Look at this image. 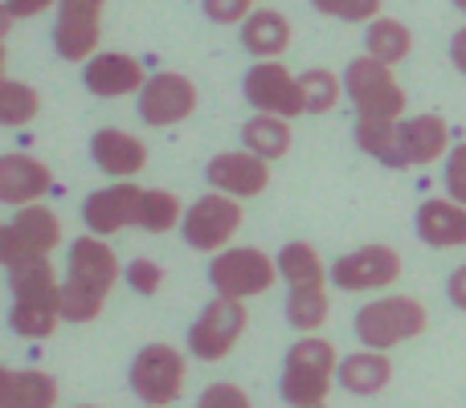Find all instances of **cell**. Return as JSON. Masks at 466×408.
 Listing matches in <instances>:
<instances>
[{
    "label": "cell",
    "mask_w": 466,
    "mask_h": 408,
    "mask_svg": "<svg viewBox=\"0 0 466 408\" xmlns=\"http://www.w3.org/2000/svg\"><path fill=\"white\" fill-rule=\"evenodd\" d=\"M123 265L106 237L82 233L66 249V278H62V319L66 323H95L119 282Z\"/></svg>",
    "instance_id": "6da1fadb"
},
{
    "label": "cell",
    "mask_w": 466,
    "mask_h": 408,
    "mask_svg": "<svg viewBox=\"0 0 466 408\" xmlns=\"http://www.w3.org/2000/svg\"><path fill=\"white\" fill-rule=\"evenodd\" d=\"M8 278V327L21 339H49L62 327V282H57L54 265L49 262H29V265H13L5 270Z\"/></svg>",
    "instance_id": "7a4b0ae2"
},
{
    "label": "cell",
    "mask_w": 466,
    "mask_h": 408,
    "mask_svg": "<svg viewBox=\"0 0 466 408\" xmlns=\"http://www.w3.org/2000/svg\"><path fill=\"white\" fill-rule=\"evenodd\" d=\"M339 360L344 355L331 347V339H323V335L295 339L287 352V363H282V380H279L282 401L290 408L328 404V393L339 376Z\"/></svg>",
    "instance_id": "3957f363"
},
{
    "label": "cell",
    "mask_w": 466,
    "mask_h": 408,
    "mask_svg": "<svg viewBox=\"0 0 466 408\" xmlns=\"http://www.w3.org/2000/svg\"><path fill=\"white\" fill-rule=\"evenodd\" d=\"M344 95L352 103L356 119L369 123H397L405 119V86L397 82L393 65L377 62V57L360 54L344 65Z\"/></svg>",
    "instance_id": "277c9868"
},
{
    "label": "cell",
    "mask_w": 466,
    "mask_h": 408,
    "mask_svg": "<svg viewBox=\"0 0 466 408\" xmlns=\"http://www.w3.org/2000/svg\"><path fill=\"white\" fill-rule=\"evenodd\" d=\"M430 311L421 298L410 294H385V298H372L356 311V339L360 347H377V352H393V347L410 343L426 331Z\"/></svg>",
    "instance_id": "5b68a950"
},
{
    "label": "cell",
    "mask_w": 466,
    "mask_h": 408,
    "mask_svg": "<svg viewBox=\"0 0 466 408\" xmlns=\"http://www.w3.org/2000/svg\"><path fill=\"white\" fill-rule=\"evenodd\" d=\"M62 245V221L49 204H25L8 216V224L0 229V262L5 270L29 262H49V254Z\"/></svg>",
    "instance_id": "8992f818"
},
{
    "label": "cell",
    "mask_w": 466,
    "mask_h": 408,
    "mask_svg": "<svg viewBox=\"0 0 466 408\" xmlns=\"http://www.w3.org/2000/svg\"><path fill=\"white\" fill-rule=\"evenodd\" d=\"M131 396H139L144 404H177L185 396V384H188V360L185 352H177L172 343H147L136 352L131 360Z\"/></svg>",
    "instance_id": "52a82bcc"
},
{
    "label": "cell",
    "mask_w": 466,
    "mask_h": 408,
    "mask_svg": "<svg viewBox=\"0 0 466 408\" xmlns=\"http://www.w3.org/2000/svg\"><path fill=\"white\" fill-rule=\"evenodd\" d=\"M279 282V257L262 254L254 245H229L213 254L209 262V286L226 298H258Z\"/></svg>",
    "instance_id": "ba28073f"
},
{
    "label": "cell",
    "mask_w": 466,
    "mask_h": 408,
    "mask_svg": "<svg viewBox=\"0 0 466 408\" xmlns=\"http://www.w3.org/2000/svg\"><path fill=\"white\" fill-rule=\"evenodd\" d=\"M249 327V311L241 298L218 294L213 303H205V311L188 327V355L201 363H221L233 347L241 343Z\"/></svg>",
    "instance_id": "9c48e42d"
},
{
    "label": "cell",
    "mask_w": 466,
    "mask_h": 408,
    "mask_svg": "<svg viewBox=\"0 0 466 408\" xmlns=\"http://www.w3.org/2000/svg\"><path fill=\"white\" fill-rule=\"evenodd\" d=\"M241 201L238 196H226V193H205L197 196L193 204L185 208V221H180V237H185L188 249L197 254H221L229 249V241L241 233Z\"/></svg>",
    "instance_id": "30bf717a"
},
{
    "label": "cell",
    "mask_w": 466,
    "mask_h": 408,
    "mask_svg": "<svg viewBox=\"0 0 466 408\" xmlns=\"http://www.w3.org/2000/svg\"><path fill=\"white\" fill-rule=\"evenodd\" d=\"M197 82L180 70H160L147 78V86L136 95V106H139V119L147 127H180L197 114Z\"/></svg>",
    "instance_id": "8fae6325"
},
{
    "label": "cell",
    "mask_w": 466,
    "mask_h": 408,
    "mask_svg": "<svg viewBox=\"0 0 466 408\" xmlns=\"http://www.w3.org/2000/svg\"><path fill=\"white\" fill-rule=\"evenodd\" d=\"M405 257L397 254L393 245H360L348 249L331 262L328 282L336 290H348V294H360V290H385L401 278Z\"/></svg>",
    "instance_id": "7c38bea8"
},
{
    "label": "cell",
    "mask_w": 466,
    "mask_h": 408,
    "mask_svg": "<svg viewBox=\"0 0 466 408\" xmlns=\"http://www.w3.org/2000/svg\"><path fill=\"white\" fill-rule=\"evenodd\" d=\"M57 21H54V49L57 57L74 65H86L98 54V37H103V13L106 0H57Z\"/></svg>",
    "instance_id": "4fadbf2b"
},
{
    "label": "cell",
    "mask_w": 466,
    "mask_h": 408,
    "mask_svg": "<svg viewBox=\"0 0 466 408\" xmlns=\"http://www.w3.org/2000/svg\"><path fill=\"white\" fill-rule=\"evenodd\" d=\"M241 95L258 114H282V119H299L307 114L303 86L282 62H258L241 78Z\"/></svg>",
    "instance_id": "5bb4252c"
},
{
    "label": "cell",
    "mask_w": 466,
    "mask_h": 408,
    "mask_svg": "<svg viewBox=\"0 0 466 408\" xmlns=\"http://www.w3.org/2000/svg\"><path fill=\"white\" fill-rule=\"evenodd\" d=\"M139 196H144V188L136 180H111L106 188H98V193H90L82 201V224L95 237H115V233L136 224Z\"/></svg>",
    "instance_id": "9a60e30c"
},
{
    "label": "cell",
    "mask_w": 466,
    "mask_h": 408,
    "mask_svg": "<svg viewBox=\"0 0 466 408\" xmlns=\"http://www.w3.org/2000/svg\"><path fill=\"white\" fill-rule=\"evenodd\" d=\"M152 74L144 70V62L131 54H119V49H98L86 65H82V86L95 98H127L139 95L147 86Z\"/></svg>",
    "instance_id": "2e32d148"
},
{
    "label": "cell",
    "mask_w": 466,
    "mask_h": 408,
    "mask_svg": "<svg viewBox=\"0 0 466 408\" xmlns=\"http://www.w3.org/2000/svg\"><path fill=\"white\" fill-rule=\"evenodd\" d=\"M205 180H209L213 193L238 196V201H249V196H262L270 188V160L254 152H221L205 164Z\"/></svg>",
    "instance_id": "e0dca14e"
},
{
    "label": "cell",
    "mask_w": 466,
    "mask_h": 408,
    "mask_svg": "<svg viewBox=\"0 0 466 408\" xmlns=\"http://www.w3.org/2000/svg\"><path fill=\"white\" fill-rule=\"evenodd\" d=\"M90 160L111 180H136L147 168V144L139 135H131V131L98 127L90 135Z\"/></svg>",
    "instance_id": "ac0fdd59"
},
{
    "label": "cell",
    "mask_w": 466,
    "mask_h": 408,
    "mask_svg": "<svg viewBox=\"0 0 466 408\" xmlns=\"http://www.w3.org/2000/svg\"><path fill=\"white\" fill-rule=\"evenodd\" d=\"M49 188H54V172H49L46 160L25 155V152L0 155V201L5 204H13V208L37 204Z\"/></svg>",
    "instance_id": "d6986e66"
},
{
    "label": "cell",
    "mask_w": 466,
    "mask_h": 408,
    "mask_svg": "<svg viewBox=\"0 0 466 408\" xmlns=\"http://www.w3.org/2000/svg\"><path fill=\"white\" fill-rule=\"evenodd\" d=\"M413 233L430 249H462L466 245V204L451 201V196H430V201L418 204Z\"/></svg>",
    "instance_id": "ffe728a7"
},
{
    "label": "cell",
    "mask_w": 466,
    "mask_h": 408,
    "mask_svg": "<svg viewBox=\"0 0 466 408\" xmlns=\"http://www.w3.org/2000/svg\"><path fill=\"white\" fill-rule=\"evenodd\" d=\"M238 29H241V49H246L249 57H258V62H279L290 49V41H295L290 21L279 8H266V5H258Z\"/></svg>",
    "instance_id": "44dd1931"
},
{
    "label": "cell",
    "mask_w": 466,
    "mask_h": 408,
    "mask_svg": "<svg viewBox=\"0 0 466 408\" xmlns=\"http://www.w3.org/2000/svg\"><path fill=\"white\" fill-rule=\"evenodd\" d=\"M401 127V147H405V164L421 168V164H438L451 155V123L442 114H410L397 123Z\"/></svg>",
    "instance_id": "7402d4cb"
},
{
    "label": "cell",
    "mask_w": 466,
    "mask_h": 408,
    "mask_svg": "<svg viewBox=\"0 0 466 408\" xmlns=\"http://www.w3.org/2000/svg\"><path fill=\"white\" fill-rule=\"evenodd\" d=\"M336 384L352 396H377L393 384V360H389V352H377V347H356L352 355L339 360Z\"/></svg>",
    "instance_id": "603a6c76"
},
{
    "label": "cell",
    "mask_w": 466,
    "mask_h": 408,
    "mask_svg": "<svg viewBox=\"0 0 466 408\" xmlns=\"http://www.w3.org/2000/svg\"><path fill=\"white\" fill-rule=\"evenodd\" d=\"M0 408H57V380L41 368H0Z\"/></svg>",
    "instance_id": "cb8c5ba5"
},
{
    "label": "cell",
    "mask_w": 466,
    "mask_h": 408,
    "mask_svg": "<svg viewBox=\"0 0 466 408\" xmlns=\"http://www.w3.org/2000/svg\"><path fill=\"white\" fill-rule=\"evenodd\" d=\"M290 144H295V127H290V119H282V114H249L246 123H241V147L254 155H262V160H282V155L290 152Z\"/></svg>",
    "instance_id": "d4e9b609"
},
{
    "label": "cell",
    "mask_w": 466,
    "mask_h": 408,
    "mask_svg": "<svg viewBox=\"0 0 466 408\" xmlns=\"http://www.w3.org/2000/svg\"><path fill=\"white\" fill-rule=\"evenodd\" d=\"M364 54L385 65H401L413 54V29L405 21H397V16H377L364 29Z\"/></svg>",
    "instance_id": "484cf974"
},
{
    "label": "cell",
    "mask_w": 466,
    "mask_h": 408,
    "mask_svg": "<svg viewBox=\"0 0 466 408\" xmlns=\"http://www.w3.org/2000/svg\"><path fill=\"white\" fill-rule=\"evenodd\" d=\"M274 257H279V278L287 282V290L290 286H323L331 274L311 241H287Z\"/></svg>",
    "instance_id": "4316f807"
},
{
    "label": "cell",
    "mask_w": 466,
    "mask_h": 408,
    "mask_svg": "<svg viewBox=\"0 0 466 408\" xmlns=\"http://www.w3.org/2000/svg\"><path fill=\"white\" fill-rule=\"evenodd\" d=\"M282 314H287V323L295 331H303V335H319V327L331 314L328 282H323V286H290L287 303H282Z\"/></svg>",
    "instance_id": "83f0119b"
},
{
    "label": "cell",
    "mask_w": 466,
    "mask_h": 408,
    "mask_svg": "<svg viewBox=\"0 0 466 408\" xmlns=\"http://www.w3.org/2000/svg\"><path fill=\"white\" fill-rule=\"evenodd\" d=\"M401 123V119H397ZM397 123H369V119H356V147L364 155H372L377 164L385 168H410L405 164V147H401V127Z\"/></svg>",
    "instance_id": "f1b7e54d"
},
{
    "label": "cell",
    "mask_w": 466,
    "mask_h": 408,
    "mask_svg": "<svg viewBox=\"0 0 466 408\" xmlns=\"http://www.w3.org/2000/svg\"><path fill=\"white\" fill-rule=\"evenodd\" d=\"M185 221V204L172 188H144L139 196V213H136V229L144 233H172Z\"/></svg>",
    "instance_id": "f546056e"
},
{
    "label": "cell",
    "mask_w": 466,
    "mask_h": 408,
    "mask_svg": "<svg viewBox=\"0 0 466 408\" xmlns=\"http://www.w3.org/2000/svg\"><path fill=\"white\" fill-rule=\"evenodd\" d=\"M37 114H41V95L29 86V82H21V78L0 82V123H5L8 131L33 123Z\"/></svg>",
    "instance_id": "4dcf8cb0"
},
{
    "label": "cell",
    "mask_w": 466,
    "mask_h": 408,
    "mask_svg": "<svg viewBox=\"0 0 466 408\" xmlns=\"http://www.w3.org/2000/svg\"><path fill=\"white\" fill-rule=\"evenodd\" d=\"M299 86H303V103H307V114H328L339 106L344 95V74H331V70H303L299 74Z\"/></svg>",
    "instance_id": "1f68e13d"
},
{
    "label": "cell",
    "mask_w": 466,
    "mask_h": 408,
    "mask_svg": "<svg viewBox=\"0 0 466 408\" xmlns=\"http://www.w3.org/2000/svg\"><path fill=\"white\" fill-rule=\"evenodd\" d=\"M311 8L319 16H331V21H348V25H369L380 16L385 0H311Z\"/></svg>",
    "instance_id": "d6a6232c"
},
{
    "label": "cell",
    "mask_w": 466,
    "mask_h": 408,
    "mask_svg": "<svg viewBox=\"0 0 466 408\" xmlns=\"http://www.w3.org/2000/svg\"><path fill=\"white\" fill-rule=\"evenodd\" d=\"M123 278H127V286L136 290V294H144V298H152L156 290L164 286V265L160 262H152V257H136V262L123 270Z\"/></svg>",
    "instance_id": "836d02e7"
},
{
    "label": "cell",
    "mask_w": 466,
    "mask_h": 408,
    "mask_svg": "<svg viewBox=\"0 0 466 408\" xmlns=\"http://www.w3.org/2000/svg\"><path fill=\"white\" fill-rule=\"evenodd\" d=\"M442 188L451 201L466 204V144H454L451 155L442 160Z\"/></svg>",
    "instance_id": "e575fe53"
},
{
    "label": "cell",
    "mask_w": 466,
    "mask_h": 408,
    "mask_svg": "<svg viewBox=\"0 0 466 408\" xmlns=\"http://www.w3.org/2000/svg\"><path fill=\"white\" fill-rule=\"evenodd\" d=\"M258 8V0H201V13L218 25H241Z\"/></svg>",
    "instance_id": "d590c367"
},
{
    "label": "cell",
    "mask_w": 466,
    "mask_h": 408,
    "mask_svg": "<svg viewBox=\"0 0 466 408\" xmlns=\"http://www.w3.org/2000/svg\"><path fill=\"white\" fill-rule=\"evenodd\" d=\"M197 408H254L246 396V388L238 384H226V380H218V384H209L201 393V401H197Z\"/></svg>",
    "instance_id": "8d00e7d4"
},
{
    "label": "cell",
    "mask_w": 466,
    "mask_h": 408,
    "mask_svg": "<svg viewBox=\"0 0 466 408\" xmlns=\"http://www.w3.org/2000/svg\"><path fill=\"white\" fill-rule=\"evenodd\" d=\"M49 8H57V0H5V16H13V21H29Z\"/></svg>",
    "instance_id": "74e56055"
},
{
    "label": "cell",
    "mask_w": 466,
    "mask_h": 408,
    "mask_svg": "<svg viewBox=\"0 0 466 408\" xmlns=\"http://www.w3.org/2000/svg\"><path fill=\"white\" fill-rule=\"evenodd\" d=\"M446 298H451L454 311L466 314V262L459 265V270H451V278H446Z\"/></svg>",
    "instance_id": "f35d334b"
},
{
    "label": "cell",
    "mask_w": 466,
    "mask_h": 408,
    "mask_svg": "<svg viewBox=\"0 0 466 408\" xmlns=\"http://www.w3.org/2000/svg\"><path fill=\"white\" fill-rule=\"evenodd\" d=\"M451 65L466 78V25H459V29L451 33Z\"/></svg>",
    "instance_id": "ab89813d"
},
{
    "label": "cell",
    "mask_w": 466,
    "mask_h": 408,
    "mask_svg": "<svg viewBox=\"0 0 466 408\" xmlns=\"http://www.w3.org/2000/svg\"><path fill=\"white\" fill-rule=\"evenodd\" d=\"M454 5H459V13H462V16H466V0H454Z\"/></svg>",
    "instance_id": "60d3db41"
},
{
    "label": "cell",
    "mask_w": 466,
    "mask_h": 408,
    "mask_svg": "<svg viewBox=\"0 0 466 408\" xmlns=\"http://www.w3.org/2000/svg\"><path fill=\"white\" fill-rule=\"evenodd\" d=\"M74 408H95V404H74Z\"/></svg>",
    "instance_id": "b9f144b4"
},
{
    "label": "cell",
    "mask_w": 466,
    "mask_h": 408,
    "mask_svg": "<svg viewBox=\"0 0 466 408\" xmlns=\"http://www.w3.org/2000/svg\"><path fill=\"white\" fill-rule=\"evenodd\" d=\"M311 408H328V404H311Z\"/></svg>",
    "instance_id": "7bdbcfd3"
},
{
    "label": "cell",
    "mask_w": 466,
    "mask_h": 408,
    "mask_svg": "<svg viewBox=\"0 0 466 408\" xmlns=\"http://www.w3.org/2000/svg\"><path fill=\"white\" fill-rule=\"evenodd\" d=\"M144 408H160V404H144Z\"/></svg>",
    "instance_id": "ee69618b"
}]
</instances>
